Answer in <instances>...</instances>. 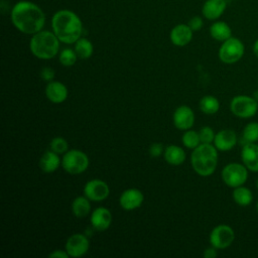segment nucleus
<instances>
[{"label": "nucleus", "instance_id": "nucleus-1", "mask_svg": "<svg viewBox=\"0 0 258 258\" xmlns=\"http://www.w3.org/2000/svg\"><path fill=\"white\" fill-rule=\"evenodd\" d=\"M11 21L22 33L33 35L42 30L45 24V15L36 4L22 0L13 6Z\"/></svg>", "mask_w": 258, "mask_h": 258}, {"label": "nucleus", "instance_id": "nucleus-2", "mask_svg": "<svg viewBox=\"0 0 258 258\" xmlns=\"http://www.w3.org/2000/svg\"><path fill=\"white\" fill-rule=\"evenodd\" d=\"M52 31L60 42L72 44L81 38L83 23L73 11L61 9L56 11L51 18Z\"/></svg>", "mask_w": 258, "mask_h": 258}, {"label": "nucleus", "instance_id": "nucleus-3", "mask_svg": "<svg viewBox=\"0 0 258 258\" xmlns=\"http://www.w3.org/2000/svg\"><path fill=\"white\" fill-rule=\"evenodd\" d=\"M194 170L201 176L213 174L218 165V149L212 143H201L190 155Z\"/></svg>", "mask_w": 258, "mask_h": 258}, {"label": "nucleus", "instance_id": "nucleus-4", "mask_svg": "<svg viewBox=\"0 0 258 258\" xmlns=\"http://www.w3.org/2000/svg\"><path fill=\"white\" fill-rule=\"evenodd\" d=\"M30 51L40 59L53 58L59 49V39L54 32L40 30L33 34L29 42Z\"/></svg>", "mask_w": 258, "mask_h": 258}, {"label": "nucleus", "instance_id": "nucleus-5", "mask_svg": "<svg viewBox=\"0 0 258 258\" xmlns=\"http://www.w3.org/2000/svg\"><path fill=\"white\" fill-rule=\"evenodd\" d=\"M245 52L244 43L237 37L231 36L227 40L223 41L219 49V58L221 61L227 64L237 62L242 58Z\"/></svg>", "mask_w": 258, "mask_h": 258}, {"label": "nucleus", "instance_id": "nucleus-6", "mask_svg": "<svg viewBox=\"0 0 258 258\" xmlns=\"http://www.w3.org/2000/svg\"><path fill=\"white\" fill-rule=\"evenodd\" d=\"M89 163L87 154L79 149L68 150L61 159V166L71 174H80L86 171Z\"/></svg>", "mask_w": 258, "mask_h": 258}, {"label": "nucleus", "instance_id": "nucleus-7", "mask_svg": "<svg viewBox=\"0 0 258 258\" xmlns=\"http://www.w3.org/2000/svg\"><path fill=\"white\" fill-rule=\"evenodd\" d=\"M231 112L239 118H251L258 112V101L251 96H235L230 103Z\"/></svg>", "mask_w": 258, "mask_h": 258}, {"label": "nucleus", "instance_id": "nucleus-8", "mask_svg": "<svg viewBox=\"0 0 258 258\" xmlns=\"http://www.w3.org/2000/svg\"><path fill=\"white\" fill-rule=\"evenodd\" d=\"M222 179L229 187L243 185L248 178V168L243 163L231 162L222 169Z\"/></svg>", "mask_w": 258, "mask_h": 258}, {"label": "nucleus", "instance_id": "nucleus-9", "mask_svg": "<svg viewBox=\"0 0 258 258\" xmlns=\"http://www.w3.org/2000/svg\"><path fill=\"white\" fill-rule=\"evenodd\" d=\"M235 239L234 230L225 224L216 226L210 234V243L217 249H225L232 245Z\"/></svg>", "mask_w": 258, "mask_h": 258}, {"label": "nucleus", "instance_id": "nucleus-10", "mask_svg": "<svg viewBox=\"0 0 258 258\" xmlns=\"http://www.w3.org/2000/svg\"><path fill=\"white\" fill-rule=\"evenodd\" d=\"M90 248L89 239L83 234H74L67 240L66 251L70 257H82L84 256Z\"/></svg>", "mask_w": 258, "mask_h": 258}, {"label": "nucleus", "instance_id": "nucleus-11", "mask_svg": "<svg viewBox=\"0 0 258 258\" xmlns=\"http://www.w3.org/2000/svg\"><path fill=\"white\" fill-rule=\"evenodd\" d=\"M85 196L93 202H101L108 198L110 188L108 184L101 179H91L84 187Z\"/></svg>", "mask_w": 258, "mask_h": 258}, {"label": "nucleus", "instance_id": "nucleus-12", "mask_svg": "<svg viewBox=\"0 0 258 258\" xmlns=\"http://www.w3.org/2000/svg\"><path fill=\"white\" fill-rule=\"evenodd\" d=\"M173 124L179 130H188L195 123V114L192 110L185 105L179 106L173 113Z\"/></svg>", "mask_w": 258, "mask_h": 258}, {"label": "nucleus", "instance_id": "nucleus-13", "mask_svg": "<svg viewBox=\"0 0 258 258\" xmlns=\"http://www.w3.org/2000/svg\"><path fill=\"white\" fill-rule=\"evenodd\" d=\"M143 201L144 196L141 190L137 188H128L121 194L119 204L125 211H132L139 208Z\"/></svg>", "mask_w": 258, "mask_h": 258}, {"label": "nucleus", "instance_id": "nucleus-14", "mask_svg": "<svg viewBox=\"0 0 258 258\" xmlns=\"http://www.w3.org/2000/svg\"><path fill=\"white\" fill-rule=\"evenodd\" d=\"M241 159L248 170L258 172V144L255 142L245 143L241 150Z\"/></svg>", "mask_w": 258, "mask_h": 258}, {"label": "nucleus", "instance_id": "nucleus-15", "mask_svg": "<svg viewBox=\"0 0 258 258\" xmlns=\"http://www.w3.org/2000/svg\"><path fill=\"white\" fill-rule=\"evenodd\" d=\"M238 141L237 134L232 129H223L219 131L214 139V145L220 151H228L233 149Z\"/></svg>", "mask_w": 258, "mask_h": 258}, {"label": "nucleus", "instance_id": "nucleus-16", "mask_svg": "<svg viewBox=\"0 0 258 258\" xmlns=\"http://www.w3.org/2000/svg\"><path fill=\"white\" fill-rule=\"evenodd\" d=\"M112 223L111 212L104 207H99L91 214V224L94 229L98 231L107 230Z\"/></svg>", "mask_w": 258, "mask_h": 258}, {"label": "nucleus", "instance_id": "nucleus-17", "mask_svg": "<svg viewBox=\"0 0 258 258\" xmlns=\"http://www.w3.org/2000/svg\"><path fill=\"white\" fill-rule=\"evenodd\" d=\"M226 8V0H207L202 7V13L205 18L216 20L223 15Z\"/></svg>", "mask_w": 258, "mask_h": 258}, {"label": "nucleus", "instance_id": "nucleus-18", "mask_svg": "<svg viewBox=\"0 0 258 258\" xmlns=\"http://www.w3.org/2000/svg\"><path fill=\"white\" fill-rule=\"evenodd\" d=\"M45 96L50 102L54 104H59L67 100L68 89L62 83L57 81H51L47 83L45 87Z\"/></svg>", "mask_w": 258, "mask_h": 258}, {"label": "nucleus", "instance_id": "nucleus-19", "mask_svg": "<svg viewBox=\"0 0 258 258\" xmlns=\"http://www.w3.org/2000/svg\"><path fill=\"white\" fill-rule=\"evenodd\" d=\"M192 30L187 24L175 25L169 34L171 42L176 46H184L190 42L192 38Z\"/></svg>", "mask_w": 258, "mask_h": 258}, {"label": "nucleus", "instance_id": "nucleus-20", "mask_svg": "<svg viewBox=\"0 0 258 258\" xmlns=\"http://www.w3.org/2000/svg\"><path fill=\"white\" fill-rule=\"evenodd\" d=\"M60 163H61V161H60L57 153L50 150V151L44 152L42 154V156L40 157L39 167L43 172L51 173L58 168Z\"/></svg>", "mask_w": 258, "mask_h": 258}, {"label": "nucleus", "instance_id": "nucleus-21", "mask_svg": "<svg viewBox=\"0 0 258 258\" xmlns=\"http://www.w3.org/2000/svg\"><path fill=\"white\" fill-rule=\"evenodd\" d=\"M163 155L165 161L171 165H180L185 160L184 150L181 147L174 144L166 146Z\"/></svg>", "mask_w": 258, "mask_h": 258}, {"label": "nucleus", "instance_id": "nucleus-22", "mask_svg": "<svg viewBox=\"0 0 258 258\" xmlns=\"http://www.w3.org/2000/svg\"><path fill=\"white\" fill-rule=\"evenodd\" d=\"M211 36L218 41H225L232 36V29L224 21H216L210 27Z\"/></svg>", "mask_w": 258, "mask_h": 258}, {"label": "nucleus", "instance_id": "nucleus-23", "mask_svg": "<svg viewBox=\"0 0 258 258\" xmlns=\"http://www.w3.org/2000/svg\"><path fill=\"white\" fill-rule=\"evenodd\" d=\"M233 200L237 205L241 207H247L253 202V194L248 187L240 185L234 188Z\"/></svg>", "mask_w": 258, "mask_h": 258}, {"label": "nucleus", "instance_id": "nucleus-24", "mask_svg": "<svg viewBox=\"0 0 258 258\" xmlns=\"http://www.w3.org/2000/svg\"><path fill=\"white\" fill-rule=\"evenodd\" d=\"M72 212L77 218H85L91 212L90 200L85 197H78L73 201Z\"/></svg>", "mask_w": 258, "mask_h": 258}, {"label": "nucleus", "instance_id": "nucleus-25", "mask_svg": "<svg viewBox=\"0 0 258 258\" xmlns=\"http://www.w3.org/2000/svg\"><path fill=\"white\" fill-rule=\"evenodd\" d=\"M74 49H75L78 57L81 59H87V58L91 57L93 54V51H94L92 42L85 37H81L75 42Z\"/></svg>", "mask_w": 258, "mask_h": 258}, {"label": "nucleus", "instance_id": "nucleus-26", "mask_svg": "<svg viewBox=\"0 0 258 258\" xmlns=\"http://www.w3.org/2000/svg\"><path fill=\"white\" fill-rule=\"evenodd\" d=\"M200 109L203 113H205L207 115H213L219 111L220 102L216 97L207 95L201 99Z\"/></svg>", "mask_w": 258, "mask_h": 258}, {"label": "nucleus", "instance_id": "nucleus-27", "mask_svg": "<svg viewBox=\"0 0 258 258\" xmlns=\"http://www.w3.org/2000/svg\"><path fill=\"white\" fill-rule=\"evenodd\" d=\"M181 141H182V144L189 149H195L202 143L199 132L189 130V129L185 130L184 134L182 135Z\"/></svg>", "mask_w": 258, "mask_h": 258}, {"label": "nucleus", "instance_id": "nucleus-28", "mask_svg": "<svg viewBox=\"0 0 258 258\" xmlns=\"http://www.w3.org/2000/svg\"><path fill=\"white\" fill-rule=\"evenodd\" d=\"M242 137L246 143L248 142H257L258 141V123L250 122L248 123L242 132Z\"/></svg>", "mask_w": 258, "mask_h": 258}, {"label": "nucleus", "instance_id": "nucleus-29", "mask_svg": "<svg viewBox=\"0 0 258 258\" xmlns=\"http://www.w3.org/2000/svg\"><path fill=\"white\" fill-rule=\"evenodd\" d=\"M77 58H78V55H77L75 49H72V48L62 49L58 56L59 62L64 67L74 66L77 61Z\"/></svg>", "mask_w": 258, "mask_h": 258}, {"label": "nucleus", "instance_id": "nucleus-30", "mask_svg": "<svg viewBox=\"0 0 258 258\" xmlns=\"http://www.w3.org/2000/svg\"><path fill=\"white\" fill-rule=\"evenodd\" d=\"M68 148H69V144L67 140H64L62 137H59V136L54 137L50 141V150H52L57 154L66 153L68 151Z\"/></svg>", "mask_w": 258, "mask_h": 258}, {"label": "nucleus", "instance_id": "nucleus-31", "mask_svg": "<svg viewBox=\"0 0 258 258\" xmlns=\"http://www.w3.org/2000/svg\"><path fill=\"white\" fill-rule=\"evenodd\" d=\"M199 135L201 138L202 143H212L214 142L216 134L214 133V130L209 126H204L200 129Z\"/></svg>", "mask_w": 258, "mask_h": 258}, {"label": "nucleus", "instance_id": "nucleus-32", "mask_svg": "<svg viewBox=\"0 0 258 258\" xmlns=\"http://www.w3.org/2000/svg\"><path fill=\"white\" fill-rule=\"evenodd\" d=\"M54 77H55V72H54V70L52 68L44 67V68L41 69V71H40V78L43 81L49 83V82L53 81Z\"/></svg>", "mask_w": 258, "mask_h": 258}, {"label": "nucleus", "instance_id": "nucleus-33", "mask_svg": "<svg viewBox=\"0 0 258 258\" xmlns=\"http://www.w3.org/2000/svg\"><path fill=\"white\" fill-rule=\"evenodd\" d=\"M187 25L190 27V29H191L192 31H198V30H200V29L203 27L204 21H203L202 17H200V16H194V17H191V18L189 19Z\"/></svg>", "mask_w": 258, "mask_h": 258}, {"label": "nucleus", "instance_id": "nucleus-34", "mask_svg": "<svg viewBox=\"0 0 258 258\" xmlns=\"http://www.w3.org/2000/svg\"><path fill=\"white\" fill-rule=\"evenodd\" d=\"M148 151H149V154L151 157H158L164 152L163 146L161 143H152L150 145Z\"/></svg>", "mask_w": 258, "mask_h": 258}, {"label": "nucleus", "instance_id": "nucleus-35", "mask_svg": "<svg viewBox=\"0 0 258 258\" xmlns=\"http://www.w3.org/2000/svg\"><path fill=\"white\" fill-rule=\"evenodd\" d=\"M48 257H50V258H69L70 255L68 254L67 251L57 249V250L52 251V252L48 255Z\"/></svg>", "mask_w": 258, "mask_h": 258}, {"label": "nucleus", "instance_id": "nucleus-36", "mask_svg": "<svg viewBox=\"0 0 258 258\" xmlns=\"http://www.w3.org/2000/svg\"><path fill=\"white\" fill-rule=\"evenodd\" d=\"M218 255L217 253V248L215 247H209L204 251V257L205 258H215Z\"/></svg>", "mask_w": 258, "mask_h": 258}, {"label": "nucleus", "instance_id": "nucleus-37", "mask_svg": "<svg viewBox=\"0 0 258 258\" xmlns=\"http://www.w3.org/2000/svg\"><path fill=\"white\" fill-rule=\"evenodd\" d=\"M253 52L258 57V38L255 40V42L253 44Z\"/></svg>", "mask_w": 258, "mask_h": 258}, {"label": "nucleus", "instance_id": "nucleus-38", "mask_svg": "<svg viewBox=\"0 0 258 258\" xmlns=\"http://www.w3.org/2000/svg\"><path fill=\"white\" fill-rule=\"evenodd\" d=\"M256 187H257V189H258V178H257V180H256Z\"/></svg>", "mask_w": 258, "mask_h": 258}, {"label": "nucleus", "instance_id": "nucleus-39", "mask_svg": "<svg viewBox=\"0 0 258 258\" xmlns=\"http://www.w3.org/2000/svg\"><path fill=\"white\" fill-rule=\"evenodd\" d=\"M256 209H257V212H258V202H257V204H256Z\"/></svg>", "mask_w": 258, "mask_h": 258}]
</instances>
